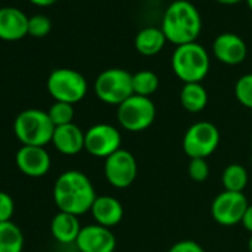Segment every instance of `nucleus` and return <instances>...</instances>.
<instances>
[{"instance_id": "1", "label": "nucleus", "mask_w": 252, "mask_h": 252, "mask_svg": "<svg viewBox=\"0 0 252 252\" xmlns=\"http://www.w3.org/2000/svg\"><path fill=\"white\" fill-rule=\"evenodd\" d=\"M95 199L96 191L92 181L80 171H65L54 184V202L58 211L79 217L91 211Z\"/></svg>"}, {"instance_id": "2", "label": "nucleus", "mask_w": 252, "mask_h": 252, "mask_svg": "<svg viewBox=\"0 0 252 252\" xmlns=\"http://www.w3.org/2000/svg\"><path fill=\"white\" fill-rule=\"evenodd\" d=\"M160 29L169 43L181 46L196 42L202 30V18L189 0H175L165 11Z\"/></svg>"}, {"instance_id": "3", "label": "nucleus", "mask_w": 252, "mask_h": 252, "mask_svg": "<svg viewBox=\"0 0 252 252\" xmlns=\"http://www.w3.org/2000/svg\"><path fill=\"white\" fill-rule=\"evenodd\" d=\"M54 132L55 125L40 108L23 110L14 120V134L23 146L45 147L52 143Z\"/></svg>"}, {"instance_id": "4", "label": "nucleus", "mask_w": 252, "mask_h": 252, "mask_svg": "<svg viewBox=\"0 0 252 252\" xmlns=\"http://www.w3.org/2000/svg\"><path fill=\"white\" fill-rule=\"evenodd\" d=\"M171 65L174 74L183 83H202L209 73L211 60L206 49L193 42L175 48Z\"/></svg>"}, {"instance_id": "5", "label": "nucleus", "mask_w": 252, "mask_h": 252, "mask_svg": "<svg viewBox=\"0 0 252 252\" xmlns=\"http://www.w3.org/2000/svg\"><path fill=\"white\" fill-rule=\"evenodd\" d=\"M117 122L125 131L141 132L153 125L156 119V104L149 96L132 95L117 105Z\"/></svg>"}, {"instance_id": "6", "label": "nucleus", "mask_w": 252, "mask_h": 252, "mask_svg": "<svg viewBox=\"0 0 252 252\" xmlns=\"http://www.w3.org/2000/svg\"><path fill=\"white\" fill-rule=\"evenodd\" d=\"M95 95L110 105H120L134 95L132 74L123 68H108L98 74L94 83Z\"/></svg>"}, {"instance_id": "7", "label": "nucleus", "mask_w": 252, "mask_h": 252, "mask_svg": "<svg viewBox=\"0 0 252 252\" xmlns=\"http://www.w3.org/2000/svg\"><path fill=\"white\" fill-rule=\"evenodd\" d=\"M46 88L55 101L74 105L86 96L88 82L82 73L73 68H55L48 77Z\"/></svg>"}, {"instance_id": "8", "label": "nucleus", "mask_w": 252, "mask_h": 252, "mask_svg": "<svg viewBox=\"0 0 252 252\" xmlns=\"http://www.w3.org/2000/svg\"><path fill=\"white\" fill-rule=\"evenodd\" d=\"M220 140V131L214 123L196 122L184 134L183 150L190 159H206L218 149Z\"/></svg>"}, {"instance_id": "9", "label": "nucleus", "mask_w": 252, "mask_h": 252, "mask_svg": "<svg viewBox=\"0 0 252 252\" xmlns=\"http://www.w3.org/2000/svg\"><path fill=\"white\" fill-rule=\"evenodd\" d=\"M137 174L138 163L129 150L120 149L104 160L105 180L114 189H128L135 181Z\"/></svg>"}, {"instance_id": "10", "label": "nucleus", "mask_w": 252, "mask_h": 252, "mask_svg": "<svg viewBox=\"0 0 252 252\" xmlns=\"http://www.w3.org/2000/svg\"><path fill=\"white\" fill-rule=\"evenodd\" d=\"M122 149V134L113 125L96 123L85 132V150L99 159H107Z\"/></svg>"}, {"instance_id": "11", "label": "nucleus", "mask_w": 252, "mask_h": 252, "mask_svg": "<svg viewBox=\"0 0 252 252\" xmlns=\"http://www.w3.org/2000/svg\"><path fill=\"white\" fill-rule=\"evenodd\" d=\"M248 206L249 203L243 193L224 190L214 197L211 205V215L220 225L231 227L242 222Z\"/></svg>"}, {"instance_id": "12", "label": "nucleus", "mask_w": 252, "mask_h": 252, "mask_svg": "<svg viewBox=\"0 0 252 252\" xmlns=\"http://www.w3.org/2000/svg\"><path fill=\"white\" fill-rule=\"evenodd\" d=\"M15 163L24 175L39 178L49 172L52 160L45 147L21 146L15 155Z\"/></svg>"}, {"instance_id": "13", "label": "nucleus", "mask_w": 252, "mask_h": 252, "mask_svg": "<svg viewBox=\"0 0 252 252\" xmlns=\"http://www.w3.org/2000/svg\"><path fill=\"white\" fill-rule=\"evenodd\" d=\"M76 246L80 252H114L116 236L107 227L88 224L82 227Z\"/></svg>"}, {"instance_id": "14", "label": "nucleus", "mask_w": 252, "mask_h": 252, "mask_svg": "<svg viewBox=\"0 0 252 252\" xmlns=\"http://www.w3.org/2000/svg\"><path fill=\"white\" fill-rule=\"evenodd\" d=\"M212 51L215 58L225 65H237L243 63L248 54L246 43L234 33H222L217 36Z\"/></svg>"}, {"instance_id": "15", "label": "nucleus", "mask_w": 252, "mask_h": 252, "mask_svg": "<svg viewBox=\"0 0 252 252\" xmlns=\"http://www.w3.org/2000/svg\"><path fill=\"white\" fill-rule=\"evenodd\" d=\"M29 20L30 17L18 8H0V39L6 42H17L26 37L29 34Z\"/></svg>"}, {"instance_id": "16", "label": "nucleus", "mask_w": 252, "mask_h": 252, "mask_svg": "<svg viewBox=\"0 0 252 252\" xmlns=\"http://www.w3.org/2000/svg\"><path fill=\"white\" fill-rule=\"evenodd\" d=\"M54 147L64 156H76L85 150V132L74 123L57 126L54 137Z\"/></svg>"}, {"instance_id": "17", "label": "nucleus", "mask_w": 252, "mask_h": 252, "mask_svg": "<svg viewBox=\"0 0 252 252\" xmlns=\"http://www.w3.org/2000/svg\"><path fill=\"white\" fill-rule=\"evenodd\" d=\"M95 224L111 228L123 220V206L113 196H96L91 211Z\"/></svg>"}, {"instance_id": "18", "label": "nucleus", "mask_w": 252, "mask_h": 252, "mask_svg": "<svg viewBox=\"0 0 252 252\" xmlns=\"http://www.w3.org/2000/svg\"><path fill=\"white\" fill-rule=\"evenodd\" d=\"M80 230H82V225H80L79 217L68 214V212L58 211L51 221V233L54 239L63 245L76 243L80 234Z\"/></svg>"}, {"instance_id": "19", "label": "nucleus", "mask_w": 252, "mask_h": 252, "mask_svg": "<svg viewBox=\"0 0 252 252\" xmlns=\"http://www.w3.org/2000/svg\"><path fill=\"white\" fill-rule=\"evenodd\" d=\"M166 42L168 40L162 29L146 27L140 30L138 34L135 36V49L138 54L144 57H153V55H158L163 49Z\"/></svg>"}, {"instance_id": "20", "label": "nucleus", "mask_w": 252, "mask_h": 252, "mask_svg": "<svg viewBox=\"0 0 252 252\" xmlns=\"http://www.w3.org/2000/svg\"><path fill=\"white\" fill-rule=\"evenodd\" d=\"M180 102L189 113H200L208 105V92L202 83H184L180 91Z\"/></svg>"}, {"instance_id": "21", "label": "nucleus", "mask_w": 252, "mask_h": 252, "mask_svg": "<svg viewBox=\"0 0 252 252\" xmlns=\"http://www.w3.org/2000/svg\"><path fill=\"white\" fill-rule=\"evenodd\" d=\"M24 234L14 221L0 222V252H23Z\"/></svg>"}, {"instance_id": "22", "label": "nucleus", "mask_w": 252, "mask_h": 252, "mask_svg": "<svg viewBox=\"0 0 252 252\" xmlns=\"http://www.w3.org/2000/svg\"><path fill=\"white\" fill-rule=\"evenodd\" d=\"M248 171L243 165L231 163L224 168L221 175V183L224 190L234 191V193H243L245 187L248 186Z\"/></svg>"}, {"instance_id": "23", "label": "nucleus", "mask_w": 252, "mask_h": 252, "mask_svg": "<svg viewBox=\"0 0 252 252\" xmlns=\"http://www.w3.org/2000/svg\"><path fill=\"white\" fill-rule=\"evenodd\" d=\"M134 94L140 96H152L159 89V77L150 70H141L132 74Z\"/></svg>"}, {"instance_id": "24", "label": "nucleus", "mask_w": 252, "mask_h": 252, "mask_svg": "<svg viewBox=\"0 0 252 252\" xmlns=\"http://www.w3.org/2000/svg\"><path fill=\"white\" fill-rule=\"evenodd\" d=\"M48 114H49V119L52 120V123L55 125V128H57V126H64V125L73 123V119H74V105L73 104H68V102L55 101L49 107Z\"/></svg>"}, {"instance_id": "25", "label": "nucleus", "mask_w": 252, "mask_h": 252, "mask_svg": "<svg viewBox=\"0 0 252 252\" xmlns=\"http://www.w3.org/2000/svg\"><path fill=\"white\" fill-rule=\"evenodd\" d=\"M234 96L243 107L252 110V73L243 74L237 79L234 85Z\"/></svg>"}, {"instance_id": "26", "label": "nucleus", "mask_w": 252, "mask_h": 252, "mask_svg": "<svg viewBox=\"0 0 252 252\" xmlns=\"http://www.w3.org/2000/svg\"><path fill=\"white\" fill-rule=\"evenodd\" d=\"M52 23L46 15L37 14L29 20V34L33 37H45L51 33Z\"/></svg>"}, {"instance_id": "27", "label": "nucleus", "mask_w": 252, "mask_h": 252, "mask_svg": "<svg viewBox=\"0 0 252 252\" xmlns=\"http://www.w3.org/2000/svg\"><path fill=\"white\" fill-rule=\"evenodd\" d=\"M189 175L196 183H205L209 177V165L206 159H190Z\"/></svg>"}, {"instance_id": "28", "label": "nucleus", "mask_w": 252, "mask_h": 252, "mask_svg": "<svg viewBox=\"0 0 252 252\" xmlns=\"http://www.w3.org/2000/svg\"><path fill=\"white\" fill-rule=\"evenodd\" d=\"M14 211H15L14 199L6 191L0 190V222L12 221Z\"/></svg>"}, {"instance_id": "29", "label": "nucleus", "mask_w": 252, "mask_h": 252, "mask_svg": "<svg viewBox=\"0 0 252 252\" xmlns=\"http://www.w3.org/2000/svg\"><path fill=\"white\" fill-rule=\"evenodd\" d=\"M168 252H205V251L197 242H194L191 239H184V240L174 243L168 249Z\"/></svg>"}, {"instance_id": "30", "label": "nucleus", "mask_w": 252, "mask_h": 252, "mask_svg": "<svg viewBox=\"0 0 252 252\" xmlns=\"http://www.w3.org/2000/svg\"><path fill=\"white\" fill-rule=\"evenodd\" d=\"M240 224L245 227L246 231H249L252 234V203H249V206H248V209H246V212H245Z\"/></svg>"}, {"instance_id": "31", "label": "nucleus", "mask_w": 252, "mask_h": 252, "mask_svg": "<svg viewBox=\"0 0 252 252\" xmlns=\"http://www.w3.org/2000/svg\"><path fill=\"white\" fill-rule=\"evenodd\" d=\"M29 2L36 6H51V5L57 3L58 0H29Z\"/></svg>"}, {"instance_id": "32", "label": "nucleus", "mask_w": 252, "mask_h": 252, "mask_svg": "<svg viewBox=\"0 0 252 252\" xmlns=\"http://www.w3.org/2000/svg\"><path fill=\"white\" fill-rule=\"evenodd\" d=\"M217 2H220L222 5H236V3L242 2V0H217Z\"/></svg>"}, {"instance_id": "33", "label": "nucleus", "mask_w": 252, "mask_h": 252, "mask_svg": "<svg viewBox=\"0 0 252 252\" xmlns=\"http://www.w3.org/2000/svg\"><path fill=\"white\" fill-rule=\"evenodd\" d=\"M248 249H249V252H252V234H251V237L248 240Z\"/></svg>"}, {"instance_id": "34", "label": "nucleus", "mask_w": 252, "mask_h": 252, "mask_svg": "<svg viewBox=\"0 0 252 252\" xmlns=\"http://www.w3.org/2000/svg\"><path fill=\"white\" fill-rule=\"evenodd\" d=\"M246 3H248V6H249V9L252 11V0H246Z\"/></svg>"}, {"instance_id": "35", "label": "nucleus", "mask_w": 252, "mask_h": 252, "mask_svg": "<svg viewBox=\"0 0 252 252\" xmlns=\"http://www.w3.org/2000/svg\"><path fill=\"white\" fill-rule=\"evenodd\" d=\"M251 152H252V141H251Z\"/></svg>"}]
</instances>
